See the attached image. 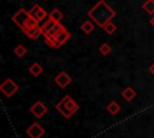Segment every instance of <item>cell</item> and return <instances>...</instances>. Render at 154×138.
I'll use <instances>...</instances> for the list:
<instances>
[{
	"instance_id": "obj_1",
	"label": "cell",
	"mask_w": 154,
	"mask_h": 138,
	"mask_svg": "<svg viewBox=\"0 0 154 138\" xmlns=\"http://www.w3.org/2000/svg\"><path fill=\"white\" fill-rule=\"evenodd\" d=\"M88 16L93 22H95L97 26L103 28L113 19V17L116 16V11L105 0H100L88 11Z\"/></svg>"
},
{
	"instance_id": "obj_2",
	"label": "cell",
	"mask_w": 154,
	"mask_h": 138,
	"mask_svg": "<svg viewBox=\"0 0 154 138\" xmlns=\"http://www.w3.org/2000/svg\"><path fill=\"white\" fill-rule=\"evenodd\" d=\"M65 28L60 24V22H54L52 19L48 18L47 22L43 23V25L41 26L42 30V35L45 36L46 43L49 47H54V41L58 37V35L64 30Z\"/></svg>"
},
{
	"instance_id": "obj_3",
	"label": "cell",
	"mask_w": 154,
	"mask_h": 138,
	"mask_svg": "<svg viewBox=\"0 0 154 138\" xmlns=\"http://www.w3.org/2000/svg\"><path fill=\"white\" fill-rule=\"evenodd\" d=\"M12 22L18 25L23 32H26L28 30L35 28L38 25V22H36L29 11H26L25 8H19L13 16H12Z\"/></svg>"
},
{
	"instance_id": "obj_4",
	"label": "cell",
	"mask_w": 154,
	"mask_h": 138,
	"mask_svg": "<svg viewBox=\"0 0 154 138\" xmlns=\"http://www.w3.org/2000/svg\"><path fill=\"white\" fill-rule=\"evenodd\" d=\"M55 108L65 119H70L75 113H77V110L79 109V106L77 104V102L73 101L71 96L66 95L55 104Z\"/></svg>"
},
{
	"instance_id": "obj_5",
	"label": "cell",
	"mask_w": 154,
	"mask_h": 138,
	"mask_svg": "<svg viewBox=\"0 0 154 138\" xmlns=\"http://www.w3.org/2000/svg\"><path fill=\"white\" fill-rule=\"evenodd\" d=\"M18 89H19V86H18L17 83H16L13 79H11V78L5 79V80L0 84V90H1V92H2L6 97L13 96V95L18 91Z\"/></svg>"
},
{
	"instance_id": "obj_6",
	"label": "cell",
	"mask_w": 154,
	"mask_h": 138,
	"mask_svg": "<svg viewBox=\"0 0 154 138\" xmlns=\"http://www.w3.org/2000/svg\"><path fill=\"white\" fill-rule=\"evenodd\" d=\"M47 112H48V108L45 106V103H43L42 101H36V102L30 107V113H31L35 118H37V119L42 118Z\"/></svg>"
},
{
	"instance_id": "obj_7",
	"label": "cell",
	"mask_w": 154,
	"mask_h": 138,
	"mask_svg": "<svg viewBox=\"0 0 154 138\" xmlns=\"http://www.w3.org/2000/svg\"><path fill=\"white\" fill-rule=\"evenodd\" d=\"M26 134L30 138H41L45 134V128L38 124V122H32L28 130H26Z\"/></svg>"
},
{
	"instance_id": "obj_8",
	"label": "cell",
	"mask_w": 154,
	"mask_h": 138,
	"mask_svg": "<svg viewBox=\"0 0 154 138\" xmlns=\"http://www.w3.org/2000/svg\"><path fill=\"white\" fill-rule=\"evenodd\" d=\"M54 82H55V84H57L60 89H65L67 85L71 84L72 79H71V77H70L65 71H61V72H59V73L55 76Z\"/></svg>"
},
{
	"instance_id": "obj_9",
	"label": "cell",
	"mask_w": 154,
	"mask_h": 138,
	"mask_svg": "<svg viewBox=\"0 0 154 138\" xmlns=\"http://www.w3.org/2000/svg\"><path fill=\"white\" fill-rule=\"evenodd\" d=\"M29 12H30L31 17H32L36 22H38V23H40V22H42V20L47 17V12H46V11H45L40 5H37V4H35V5L30 8V11H29Z\"/></svg>"
},
{
	"instance_id": "obj_10",
	"label": "cell",
	"mask_w": 154,
	"mask_h": 138,
	"mask_svg": "<svg viewBox=\"0 0 154 138\" xmlns=\"http://www.w3.org/2000/svg\"><path fill=\"white\" fill-rule=\"evenodd\" d=\"M70 38H71V34H70L66 29H64V30L58 35V37L55 38V41H54V48L61 47V46L65 44Z\"/></svg>"
},
{
	"instance_id": "obj_11",
	"label": "cell",
	"mask_w": 154,
	"mask_h": 138,
	"mask_svg": "<svg viewBox=\"0 0 154 138\" xmlns=\"http://www.w3.org/2000/svg\"><path fill=\"white\" fill-rule=\"evenodd\" d=\"M122 97L126 101V102H131L135 97H136V91L132 86H126L123 91H122Z\"/></svg>"
},
{
	"instance_id": "obj_12",
	"label": "cell",
	"mask_w": 154,
	"mask_h": 138,
	"mask_svg": "<svg viewBox=\"0 0 154 138\" xmlns=\"http://www.w3.org/2000/svg\"><path fill=\"white\" fill-rule=\"evenodd\" d=\"M106 109H107V112L111 115H116V114H118L120 112V104L118 102H116V101H112V102L108 103V106L106 107Z\"/></svg>"
},
{
	"instance_id": "obj_13",
	"label": "cell",
	"mask_w": 154,
	"mask_h": 138,
	"mask_svg": "<svg viewBox=\"0 0 154 138\" xmlns=\"http://www.w3.org/2000/svg\"><path fill=\"white\" fill-rule=\"evenodd\" d=\"M29 72H30L34 77H38V76L43 72V67H42L38 62H34V64L29 67Z\"/></svg>"
},
{
	"instance_id": "obj_14",
	"label": "cell",
	"mask_w": 154,
	"mask_h": 138,
	"mask_svg": "<svg viewBox=\"0 0 154 138\" xmlns=\"http://www.w3.org/2000/svg\"><path fill=\"white\" fill-rule=\"evenodd\" d=\"M63 17H64L63 12L60 10H58V8L52 10V12H49V16H48V18L52 19V20H54V22H60L63 19Z\"/></svg>"
},
{
	"instance_id": "obj_15",
	"label": "cell",
	"mask_w": 154,
	"mask_h": 138,
	"mask_svg": "<svg viewBox=\"0 0 154 138\" xmlns=\"http://www.w3.org/2000/svg\"><path fill=\"white\" fill-rule=\"evenodd\" d=\"M142 8L148 14H154V0H146L142 4Z\"/></svg>"
},
{
	"instance_id": "obj_16",
	"label": "cell",
	"mask_w": 154,
	"mask_h": 138,
	"mask_svg": "<svg viewBox=\"0 0 154 138\" xmlns=\"http://www.w3.org/2000/svg\"><path fill=\"white\" fill-rule=\"evenodd\" d=\"M81 30H82L85 35H89V34H91V32L94 31V24H93L91 22H89V20L83 22L82 25H81Z\"/></svg>"
},
{
	"instance_id": "obj_17",
	"label": "cell",
	"mask_w": 154,
	"mask_h": 138,
	"mask_svg": "<svg viewBox=\"0 0 154 138\" xmlns=\"http://www.w3.org/2000/svg\"><path fill=\"white\" fill-rule=\"evenodd\" d=\"M102 29H103V31H105L107 35H113V34L117 31V26H116V24H114L113 22L107 23Z\"/></svg>"
},
{
	"instance_id": "obj_18",
	"label": "cell",
	"mask_w": 154,
	"mask_h": 138,
	"mask_svg": "<svg viewBox=\"0 0 154 138\" xmlns=\"http://www.w3.org/2000/svg\"><path fill=\"white\" fill-rule=\"evenodd\" d=\"M14 54L18 56V58H22V56H24L25 54H26V52H28V49H26V47L25 46H23V44H18L16 48H14Z\"/></svg>"
},
{
	"instance_id": "obj_19",
	"label": "cell",
	"mask_w": 154,
	"mask_h": 138,
	"mask_svg": "<svg viewBox=\"0 0 154 138\" xmlns=\"http://www.w3.org/2000/svg\"><path fill=\"white\" fill-rule=\"evenodd\" d=\"M99 52L102 54V55H108L111 52H112V47L108 44V43H102L100 47H99Z\"/></svg>"
},
{
	"instance_id": "obj_20",
	"label": "cell",
	"mask_w": 154,
	"mask_h": 138,
	"mask_svg": "<svg viewBox=\"0 0 154 138\" xmlns=\"http://www.w3.org/2000/svg\"><path fill=\"white\" fill-rule=\"evenodd\" d=\"M149 72H150V73L154 76V62H153V64L149 66Z\"/></svg>"
},
{
	"instance_id": "obj_21",
	"label": "cell",
	"mask_w": 154,
	"mask_h": 138,
	"mask_svg": "<svg viewBox=\"0 0 154 138\" xmlns=\"http://www.w3.org/2000/svg\"><path fill=\"white\" fill-rule=\"evenodd\" d=\"M149 23H150V25H152V26L154 28V16H153V17L150 18V20H149Z\"/></svg>"
}]
</instances>
